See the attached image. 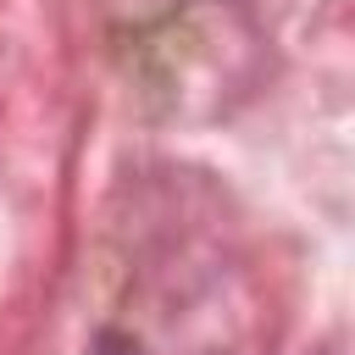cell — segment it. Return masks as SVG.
I'll use <instances>...</instances> for the list:
<instances>
[{"instance_id": "obj_1", "label": "cell", "mask_w": 355, "mask_h": 355, "mask_svg": "<svg viewBox=\"0 0 355 355\" xmlns=\"http://www.w3.org/2000/svg\"><path fill=\"white\" fill-rule=\"evenodd\" d=\"M89 355H144V349H139L128 333H100V338L89 344Z\"/></svg>"}]
</instances>
